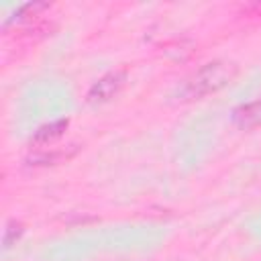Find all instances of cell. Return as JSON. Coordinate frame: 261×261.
I'll list each match as a JSON object with an SVG mask.
<instances>
[{
    "label": "cell",
    "instance_id": "cell-1",
    "mask_svg": "<svg viewBox=\"0 0 261 261\" xmlns=\"http://www.w3.org/2000/svg\"><path fill=\"white\" fill-rule=\"evenodd\" d=\"M234 65L226 63V61H212L206 63L202 69H198L181 88V98L184 100H196V98H204L216 90H220L222 86H226L232 75H234Z\"/></svg>",
    "mask_w": 261,
    "mask_h": 261
},
{
    "label": "cell",
    "instance_id": "cell-2",
    "mask_svg": "<svg viewBox=\"0 0 261 261\" xmlns=\"http://www.w3.org/2000/svg\"><path fill=\"white\" fill-rule=\"evenodd\" d=\"M124 84V75L120 71H112V73H106L104 77H100L88 92V100L92 104H102V102H108L112 100L118 90L122 88Z\"/></svg>",
    "mask_w": 261,
    "mask_h": 261
},
{
    "label": "cell",
    "instance_id": "cell-3",
    "mask_svg": "<svg viewBox=\"0 0 261 261\" xmlns=\"http://www.w3.org/2000/svg\"><path fill=\"white\" fill-rule=\"evenodd\" d=\"M234 122L241 128H257V126H261V98L239 106L234 110Z\"/></svg>",
    "mask_w": 261,
    "mask_h": 261
},
{
    "label": "cell",
    "instance_id": "cell-4",
    "mask_svg": "<svg viewBox=\"0 0 261 261\" xmlns=\"http://www.w3.org/2000/svg\"><path fill=\"white\" fill-rule=\"evenodd\" d=\"M65 128H67V120H55V122H51V124H45V126H41V128L35 133L33 145H49V143H53L55 139H59V137L65 133Z\"/></svg>",
    "mask_w": 261,
    "mask_h": 261
},
{
    "label": "cell",
    "instance_id": "cell-5",
    "mask_svg": "<svg viewBox=\"0 0 261 261\" xmlns=\"http://www.w3.org/2000/svg\"><path fill=\"white\" fill-rule=\"evenodd\" d=\"M20 232H22L20 224L10 222V224L6 226V230H4V247H6V249H8V247H12V241H14V239H18V237H20Z\"/></svg>",
    "mask_w": 261,
    "mask_h": 261
}]
</instances>
